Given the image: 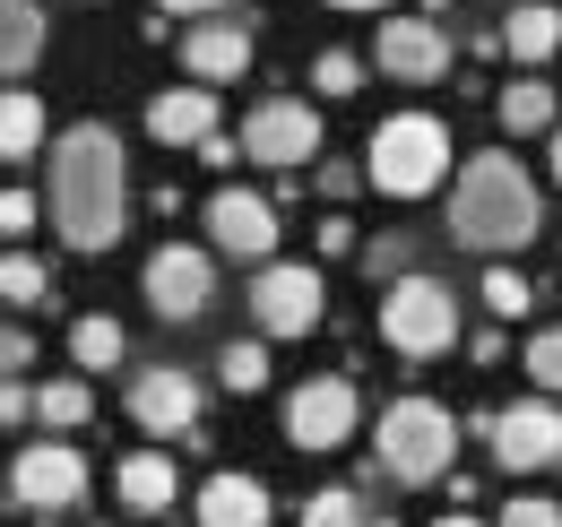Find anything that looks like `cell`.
<instances>
[{
	"label": "cell",
	"instance_id": "6da1fadb",
	"mask_svg": "<svg viewBox=\"0 0 562 527\" xmlns=\"http://www.w3.org/2000/svg\"><path fill=\"white\" fill-rule=\"evenodd\" d=\"M44 208H53V225H61V243L70 251H113L122 234H131V156H122V131H104V122H70V131L53 138V156H44Z\"/></svg>",
	"mask_w": 562,
	"mask_h": 527
},
{
	"label": "cell",
	"instance_id": "7a4b0ae2",
	"mask_svg": "<svg viewBox=\"0 0 562 527\" xmlns=\"http://www.w3.org/2000/svg\"><path fill=\"white\" fill-rule=\"evenodd\" d=\"M537 225H546V191L510 147H485V156L459 165V182H450V243L459 251L510 260V251L537 243Z\"/></svg>",
	"mask_w": 562,
	"mask_h": 527
},
{
	"label": "cell",
	"instance_id": "3957f363",
	"mask_svg": "<svg viewBox=\"0 0 562 527\" xmlns=\"http://www.w3.org/2000/svg\"><path fill=\"white\" fill-rule=\"evenodd\" d=\"M372 459L390 484H441L459 459V415L441 397H390L372 424Z\"/></svg>",
	"mask_w": 562,
	"mask_h": 527
},
{
	"label": "cell",
	"instance_id": "277c9868",
	"mask_svg": "<svg viewBox=\"0 0 562 527\" xmlns=\"http://www.w3.org/2000/svg\"><path fill=\"white\" fill-rule=\"evenodd\" d=\"M441 173H450V122L441 113H390L363 138V182L372 191L424 199V191H441Z\"/></svg>",
	"mask_w": 562,
	"mask_h": 527
},
{
	"label": "cell",
	"instance_id": "5b68a950",
	"mask_svg": "<svg viewBox=\"0 0 562 527\" xmlns=\"http://www.w3.org/2000/svg\"><path fill=\"white\" fill-rule=\"evenodd\" d=\"M381 346L390 355H450L459 346V294L441 285V277H398V285H381Z\"/></svg>",
	"mask_w": 562,
	"mask_h": 527
},
{
	"label": "cell",
	"instance_id": "8992f818",
	"mask_svg": "<svg viewBox=\"0 0 562 527\" xmlns=\"http://www.w3.org/2000/svg\"><path fill=\"white\" fill-rule=\"evenodd\" d=\"M476 433H485L493 467H510V475H546L562 459V406L554 397H510V406L476 415Z\"/></svg>",
	"mask_w": 562,
	"mask_h": 527
},
{
	"label": "cell",
	"instance_id": "52a82bcc",
	"mask_svg": "<svg viewBox=\"0 0 562 527\" xmlns=\"http://www.w3.org/2000/svg\"><path fill=\"white\" fill-rule=\"evenodd\" d=\"M329 312V285L312 260H269L251 268V329L260 337H312Z\"/></svg>",
	"mask_w": 562,
	"mask_h": 527
},
{
	"label": "cell",
	"instance_id": "ba28073f",
	"mask_svg": "<svg viewBox=\"0 0 562 527\" xmlns=\"http://www.w3.org/2000/svg\"><path fill=\"white\" fill-rule=\"evenodd\" d=\"M139 294H147L156 321L182 329V321H200V312L216 303V260L200 251V243H156L147 268H139Z\"/></svg>",
	"mask_w": 562,
	"mask_h": 527
},
{
	"label": "cell",
	"instance_id": "9c48e42d",
	"mask_svg": "<svg viewBox=\"0 0 562 527\" xmlns=\"http://www.w3.org/2000/svg\"><path fill=\"white\" fill-rule=\"evenodd\" d=\"M243 156L269 165V173L312 165V156H321V104H303V96H260V104L243 113Z\"/></svg>",
	"mask_w": 562,
	"mask_h": 527
},
{
	"label": "cell",
	"instance_id": "30bf717a",
	"mask_svg": "<svg viewBox=\"0 0 562 527\" xmlns=\"http://www.w3.org/2000/svg\"><path fill=\"white\" fill-rule=\"evenodd\" d=\"M355 424H363V397H355L347 372H321V381L285 390V441L294 450H347Z\"/></svg>",
	"mask_w": 562,
	"mask_h": 527
},
{
	"label": "cell",
	"instance_id": "8fae6325",
	"mask_svg": "<svg viewBox=\"0 0 562 527\" xmlns=\"http://www.w3.org/2000/svg\"><path fill=\"white\" fill-rule=\"evenodd\" d=\"M9 502L35 511V519H61L70 502H87V459H78L70 441H26L9 459Z\"/></svg>",
	"mask_w": 562,
	"mask_h": 527
},
{
	"label": "cell",
	"instance_id": "7c38bea8",
	"mask_svg": "<svg viewBox=\"0 0 562 527\" xmlns=\"http://www.w3.org/2000/svg\"><path fill=\"white\" fill-rule=\"evenodd\" d=\"M200 381L182 372V363H139L131 372V424L156 433V441H200Z\"/></svg>",
	"mask_w": 562,
	"mask_h": 527
},
{
	"label": "cell",
	"instance_id": "4fadbf2b",
	"mask_svg": "<svg viewBox=\"0 0 562 527\" xmlns=\"http://www.w3.org/2000/svg\"><path fill=\"white\" fill-rule=\"evenodd\" d=\"M209 243H216V251H234V260H251V268H269V260H278V199L243 191V182L209 191Z\"/></svg>",
	"mask_w": 562,
	"mask_h": 527
},
{
	"label": "cell",
	"instance_id": "5bb4252c",
	"mask_svg": "<svg viewBox=\"0 0 562 527\" xmlns=\"http://www.w3.org/2000/svg\"><path fill=\"white\" fill-rule=\"evenodd\" d=\"M372 61L390 69V78H407V87H432L441 69H450V26L441 18H381V35H372Z\"/></svg>",
	"mask_w": 562,
	"mask_h": 527
},
{
	"label": "cell",
	"instance_id": "9a60e30c",
	"mask_svg": "<svg viewBox=\"0 0 562 527\" xmlns=\"http://www.w3.org/2000/svg\"><path fill=\"white\" fill-rule=\"evenodd\" d=\"M182 69H191L200 87L243 78V69H251V26H243V18H200V26H182Z\"/></svg>",
	"mask_w": 562,
	"mask_h": 527
},
{
	"label": "cell",
	"instance_id": "2e32d148",
	"mask_svg": "<svg viewBox=\"0 0 562 527\" xmlns=\"http://www.w3.org/2000/svg\"><path fill=\"white\" fill-rule=\"evenodd\" d=\"M147 138L156 147H209L216 138V87H165L147 104Z\"/></svg>",
	"mask_w": 562,
	"mask_h": 527
},
{
	"label": "cell",
	"instance_id": "e0dca14e",
	"mask_svg": "<svg viewBox=\"0 0 562 527\" xmlns=\"http://www.w3.org/2000/svg\"><path fill=\"white\" fill-rule=\"evenodd\" d=\"M191 511H200V527H269V484L243 467H216Z\"/></svg>",
	"mask_w": 562,
	"mask_h": 527
},
{
	"label": "cell",
	"instance_id": "ac0fdd59",
	"mask_svg": "<svg viewBox=\"0 0 562 527\" xmlns=\"http://www.w3.org/2000/svg\"><path fill=\"white\" fill-rule=\"evenodd\" d=\"M502 53L519 69H546L562 53V9L554 0H510V9H502Z\"/></svg>",
	"mask_w": 562,
	"mask_h": 527
},
{
	"label": "cell",
	"instance_id": "d6986e66",
	"mask_svg": "<svg viewBox=\"0 0 562 527\" xmlns=\"http://www.w3.org/2000/svg\"><path fill=\"white\" fill-rule=\"evenodd\" d=\"M44 44H53L44 0H0V87H18L26 69L44 61Z\"/></svg>",
	"mask_w": 562,
	"mask_h": 527
},
{
	"label": "cell",
	"instance_id": "ffe728a7",
	"mask_svg": "<svg viewBox=\"0 0 562 527\" xmlns=\"http://www.w3.org/2000/svg\"><path fill=\"white\" fill-rule=\"evenodd\" d=\"M113 493H122L139 519H165V511L182 502V475H173V459H165V450H131V459L113 467Z\"/></svg>",
	"mask_w": 562,
	"mask_h": 527
},
{
	"label": "cell",
	"instance_id": "44dd1931",
	"mask_svg": "<svg viewBox=\"0 0 562 527\" xmlns=\"http://www.w3.org/2000/svg\"><path fill=\"white\" fill-rule=\"evenodd\" d=\"M26 156H53V122L35 87H0V165H26Z\"/></svg>",
	"mask_w": 562,
	"mask_h": 527
},
{
	"label": "cell",
	"instance_id": "7402d4cb",
	"mask_svg": "<svg viewBox=\"0 0 562 527\" xmlns=\"http://www.w3.org/2000/svg\"><path fill=\"white\" fill-rule=\"evenodd\" d=\"M493 113H502V131L510 138H554L562 122H554V87L546 78H510L502 96H493Z\"/></svg>",
	"mask_w": 562,
	"mask_h": 527
},
{
	"label": "cell",
	"instance_id": "603a6c76",
	"mask_svg": "<svg viewBox=\"0 0 562 527\" xmlns=\"http://www.w3.org/2000/svg\"><path fill=\"white\" fill-rule=\"evenodd\" d=\"M122 355H131V337H122L113 312H78V321H70V363H78V372H113Z\"/></svg>",
	"mask_w": 562,
	"mask_h": 527
},
{
	"label": "cell",
	"instance_id": "cb8c5ba5",
	"mask_svg": "<svg viewBox=\"0 0 562 527\" xmlns=\"http://www.w3.org/2000/svg\"><path fill=\"white\" fill-rule=\"evenodd\" d=\"M87 415H95V390H87V372L35 381V424H44V433H78Z\"/></svg>",
	"mask_w": 562,
	"mask_h": 527
},
{
	"label": "cell",
	"instance_id": "d4e9b609",
	"mask_svg": "<svg viewBox=\"0 0 562 527\" xmlns=\"http://www.w3.org/2000/svg\"><path fill=\"white\" fill-rule=\"evenodd\" d=\"M0 303H9V312L53 303V268L35 260V251H0Z\"/></svg>",
	"mask_w": 562,
	"mask_h": 527
},
{
	"label": "cell",
	"instance_id": "484cf974",
	"mask_svg": "<svg viewBox=\"0 0 562 527\" xmlns=\"http://www.w3.org/2000/svg\"><path fill=\"white\" fill-rule=\"evenodd\" d=\"M216 381H225V390H269V337H234V346H225V355H216Z\"/></svg>",
	"mask_w": 562,
	"mask_h": 527
},
{
	"label": "cell",
	"instance_id": "4316f807",
	"mask_svg": "<svg viewBox=\"0 0 562 527\" xmlns=\"http://www.w3.org/2000/svg\"><path fill=\"white\" fill-rule=\"evenodd\" d=\"M303 527H372V502H363L355 484H321V493L303 502Z\"/></svg>",
	"mask_w": 562,
	"mask_h": 527
},
{
	"label": "cell",
	"instance_id": "83f0119b",
	"mask_svg": "<svg viewBox=\"0 0 562 527\" xmlns=\"http://www.w3.org/2000/svg\"><path fill=\"white\" fill-rule=\"evenodd\" d=\"M528 303H537V285H528V268L493 260V268H485V312H493V321H528Z\"/></svg>",
	"mask_w": 562,
	"mask_h": 527
},
{
	"label": "cell",
	"instance_id": "f1b7e54d",
	"mask_svg": "<svg viewBox=\"0 0 562 527\" xmlns=\"http://www.w3.org/2000/svg\"><path fill=\"white\" fill-rule=\"evenodd\" d=\"M519 363H528V381H537V397H562V329H537V337H528V355H519Z\"/></svg>",
	"mask_w": 562,
	"mask_h": 527
},
{
	"label": "cell",
	"instance_id": "f546056e",
	"mask_svg": "<svg viewBox=\"0 0 562 527\" xmlns=\"http://www.w3.org/2000/svg\"><path fill=\"white\" fill-rule=\"evenodd\" d=\"M363 268H372L381 285H398V277H416V243H407V234H372V243H363Z\"/></svg>",
	"mask_w": 562,
	"mask_h": 527
},
{
	"label": "cell",
	"instance_id": "4dcf8cb0",
	"mask_svg": "<svg viewBox=\"0 0 562 527\" xmlns=\"http://www.w3.org/2000/svg\"><path fill=\"white\" fill-rule=\"evenodd\" d=\"M312 87H321V96H355V87H363V61H355V53H338V44H329V53L312 61Z\"/></svg>",
	"mask_w": 562,
	"mask_h": 527
},
{
	"label": "cell",
	"instance_id": "1f68e13d",
	"mask_svg": "<svg viewBox=\"0 0 562 527\" xmlns=\"http://www.w3.org/2000/svg\"><path fill=\"white\" fill-rule=\"evenodd\" d=\"M35 225H44V208H35V191H18V182H9V191H0V234H9V243H26Z\"/></svg>",
	"mask_w": 562,
	"mask_h": 527
},
{
	"label": "cell",
	"instance_id": "d6a6232c",
	"mask_svg": "<svg viewBox=\"0 0 562 527\" xmlns=\"http://www.w3.org/2000/svg\"><path fill=\"white\" fill-rule=\"evenodd\" d=\"M502 527H562V502H546V493H519V502H502Z\"/></svg>",
	"mask_w": 562,
	"mask_h": 527
},
{
	"label": "cell",
	"instance_id": "836d02e7",
	"mask_svg": "<svg viewBox=\"0 0 562 527\" xmlns=\"http://www.w3.org/2000/svg\"><path fill=\"white\" fill-rule=\"evenodd\" d=\"M26 363H35V337H26V329H0V381H26Z\"/></svg>",
	"mask_w": 562,
	"mask_h": 527
},
{
	"label": "cell",
	"instance_id": "e575fe53",
	"mask_svg": "<svg viewBox=\"0 0 562 527\" xmlns=\"http://www.w3.org/2000/svg\"><path fill=\"white\" fill-rule=\"evenodd\" d=\"M0 424H35V390L26 381H0Z\"/></svg>",
	"mask_w": 562,
	"mask_h": 527
},
{
	"label": "cell",
	"instance_id": "d590c367",
	"mask_svg": "<svg viewBox=\"0 0 562 527\" xmlns=\"http://www.w3.org/2000/svg\"><path fill=\"white\" fill-rule=\"evenodd\" d=\"M156 18H191L200 26V18H225V0H156Z\"/></svg>",
	"mask_w": 562,
	"mask_h": 527
},
{
	"label": "cell",
	"instance_id": "8d00e7d4",
	"mask_svg": "<svg viewBox=\"0 0 562 527\" xmlns=\"http://www.w3.org/2000/svg\"><path fill=\"white\" fill-rule=\"evenodd\" d=\"M321 251H329V260L355 251V225H347V216H321Z\"/></svg>",
	"mask_w": 562,
	"mask_h": 527
},
{
	"label": "cell",
	"instance_id": "74e56055",
	"mask_svg": "<svg viewBox=\"0 0 562 527\" xmlns=\"http://www.w3.org/2000/svg\"><path fill=\"white\" fill-rule=\"evenodd\" d=\"M355 182H363V165H321V191H329V199H347Z\"/></svg>",
	"mask_w": 562,
	"mask_h": 527
},
{
	"label": "cell",
	"instance_id": "f35d334b",
	"mask_svg": "<svg viewBox=\"0 0 562 527\" xmlns=\"http://www.w3.org/2000/svg\"><path fill=\"white\" fill-rule=\"evenodd\" d=\"M546 156H554V182H562V131H554V138H546Z\"/></svg>",
	"mask_w": 562,
	"mask_h": 527
},
{
	"label": "cell",
	"instance_id": "ab89813d",
	"mask_svg": "<svg viewBox=\"0 0 562 527\" xmlns=\"http://www.w3.org/2000/svg\"><path fill=\"white\" fill-rule=\"evenodd\" d=\"M329 9H390V0H329Z\"/></svg>",
	"mask_w": 562,
	"mask_h": 527
},
{
	"label": "cell",
	"instance_id": "60d3db41",
	"mask_svg": "<svg viewBox=\"0 0 562 527\" xmlns=\"http://www.w3.org/2000/svg\"><path fill=\"white\" fill-rule=\"evenodd\" d=\"M432 527H476V519H468V511H450V519H432Z\"/></svg>",
	"mask_w": 562,
	"mask_h": 527
},
{
	"label": "cell",
	"instance_id": "b9f144b4",
	"mask_svg": "<svg viewBox=\"0 0 562 527\" xmlns=\"http://www.w3.org/2000/svg\"><path fill=\"white\" fill-rule=\"evenodd\" d=\"M95 527H113V519H95Z\"/></svg>",
	"mask_w": 562,
	"mask_h": 527
}]
</instances>
